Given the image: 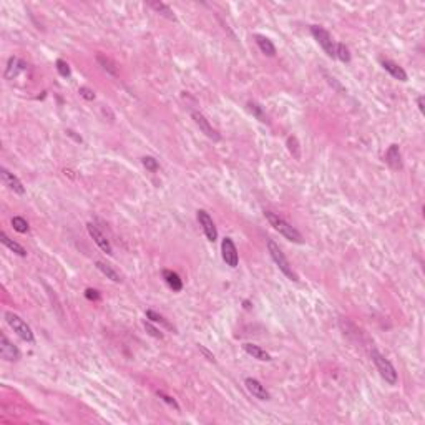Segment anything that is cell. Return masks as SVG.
I'll return each instance as SVG.
<instances>
[{"label":"cell","mask_w":425,"mask_h":425,"mask_svg":"<svg viewBox=\"0 0 425 425\" xmlns=\"http://www.w3.org/2000/svg\"><path fill=\"white\" fill-rule=\"evenodd\" d=\"M264 218L268 220V223L272 226V228L276 229V231L279 233V235H283L286 239L292 241V243H298L301 244L302 243V236L301 233L298 231V229L294 228L292 224L287 223L286 220H284L283 216H279L278 213H272V211H264Z\"/></svg>","instance_id":"6da1fadb"},{"label":"cell","mask_w":425,"mask_h":425,"mask_svg":"<svg viewBox=\"0 0 425 425\" xmlns=\"http://www.w3.org/2000/svg\"><path fill=\"white\" fill-rule=\"evenodd\" d=\"M370 357H372V362L376 364V367H377V370H379L382 379L387 382V384L395 385L397 384V372H395V367L392 365V362L387 361V359L382 356L377 349H372Z\"/></svg>","instance_id":"7a4b0ae2"},{"label":"cell","mask_w":425,"mask_h":425,"mask_svg":"<svg viewBox=\"0 0 425 425\" xmlns=\"http://www.w3.org/2000/svg\"><path fill=\"white\" fill-rule=\"evenodd\" d=\"M268 251H269V254H271L272 261H274V263L278 264L279 271L283 272L284 276H287V278H289L291 281H298V274H296V272L292 271V266L289 264V261L286 259L284 252L281 251V248L272 239L268 241Z\"/></svg>","instance_id":"3957f363"},{"label":"cell","mask_w":425,"mask_h":425,"mask_svg":"<svg viewBox=\"0 0 425 425\" xmlns=\"http://www.w3.org/2000/svg\"><path fill=\"white\" fill-rule=\"evenodd\" d=\"M5 321H7V324L14 329V332L17 334L20 339H23V341H27V342H33L35 341L33 332H32V329H30V326L23 321L20 315H17L14 313H5Z\"/></svg>","instance_id":"277c9868"},{"label":"cell","mask_w":425,"mask_h":425,"mask_svg":"<svg viewBox=\"0 0 425 425\" xmlns=\"http://www.w3.org/2000/svg\"><path fill=\"white\" fill-rule=\"evenodd\" d=\"M311 33L317 40V44L322 47V50L327 53V57L336 58V44H334L332 37H331V33L326 29H322L319 25H313L311 27Z\"/></svg>","instance_id":"5b68a950"},{"label":"cell","mask_w":425,"mask_h":425,"mask_svg":"<svg viewBox=\"0 0 425 425\" xmlns=\"http://www.w3.org/2000/svg\"><path fill=\"white\" fill-rule=\"evenodd\" d=\"M221 252H223V259L229 268H236L239 263V256H237L236 244L231 237H224L221 243Z\"/></svg>","instance_id":"8992f818"},{"label":"cell","mask_w":425,"mask_h":425,"mask_svg":"<svg viewBox=\"0 0 425 425\" xmlns=\"http://www.w3.org/2000/svg\"><path fill=\"white\" fill-rule=\"evenodd\" d=\"M198 221H200V224L203 226V231H205L208 241L214 243V241L218 239V231H216V226H214L213 218L209 216V213L205 211V209H200V211H198Z\"/></svg>","instance_id":"52a82bcc"},{"label":"cell","mask_w":425,"mask_h":425,"mask_svg":"<svg viewBox=\"0 0 425 425\" xmlns=\"http://www.w3.org/2000/svg\"><path fill=\"white\" fill-rule=\"evenodd\" d=\"M0 357H2L3 361H9V362H15L20 359V350L12 344L5 334L0 336Z\"/></svg>","instance_id":"ba28073f"},{"label":"cell","mask_w":425,"mask_h":425,"mask_svg":"<svg viewBox=\"0 0 425 425\" xmlns=\"http://www.w3.org/2000/svg\"><path fill=\"white\" fill-rule=\"evenodd\" d=\"M87 229H88V235L93 237V241H95L96 246H98V248L101 249V251L107 252V254H113V248H111L110 241L107 239V236H105L103 233H101L95 224H93V223H88V224H87Z\"/></svg>","instance_id":"9c48e42d"},{"label":"cell","mask_w":425,"mask_h":425,"mask_svg":"<svg viewBox=\"0 0 425 425\" xmlns=\"http://www.w3.org/2000/svg\"><path fill=\"white\" fill-rule=\"evenodd\" d=\"M191 116H193L194 123H196L198 126H200V130H201L206 136H208V138L214 140V142H218V140H220V135H218V131L214 130L211 125H209V122H208V120H206V116L203 115V113L196 111V110H191Z\"/></svg>","instance_id":"30bf717a"},{"label":"cell","mask_w":425,"mask_h":425,"mask_svg":"<svg viewBox=\"0 0 425 425\" xmlns=\"http://www.w3.org/2000/svg\"><path fill=\"white\" fill-rule=\"evenodd\" d=\"M244 384H246V389L249 391V394H251L252 397H256V399H259V400H269V399H271V395H269V392L266 391V387H264V385L261 384L257 379L248 377V379L244 380Z\"/></svg>","instance_id":"8fae6325"},{"label":"cell","mask_w":425,"mask_h":425,"mask_svg":"<svg viewBox=\"0 0 425 425\" xmlns=\"http://www.w3.org/2000/svg\"><path fill=\"white\" fill-rule=\"evenodd\" d=\"M0 174H2V181L5 186H9V188L14 191V193L17 194H25V186L22 185V181L18 179L17 176H15L14 173H10L7 168H2L0 170Z\"/></svg>","instance_id":"7c38bea8"},{"label":"cell","mask_w":425,"mask_h":425,"mask_svg":"<svg viewBox=\"0 0 425 425\" xmlns=\"http://www.w3.org/2000/svg\"><path fill=\"white\" fill-rule=\"evenodd\" d=\"M380 65L384 67V70L387 73H391V75L394 77L395 80L399 81H407V73H405V70L400 67V65H397L395 62L392 60H387V58H382L380 60Z\"/></svg>","instance_id":"4fadbf2b"},{"label":"cell","mask_w":425,"mask_h":425,"mask_svg":"<svg viewBox=\"0 0 425 425\" xmlns=\"http://www.w3.org/2000/svg\"><path fill=\"white\" fill-rule=\"evenodd\" d=\"M385 163L392 170H402V155H400L399 145H391L385 153Z\"/></svg>","instance_id":"5bb4252c"},{"label":"cell","mask_w":425,"mask_h":425,"mask_svg":"<svg viewBox=\"0 0 425 425\" xmlns=\"http://www.w3.org/2000/svg\"><path fill=\"white\" fill-rule=\"evenodd\" d=\"M254 38H256L257 47H259V50L264 53V55H268V57L276 55V47L268 37H264V35H254Z\"/></svg>","instance_id":"9a60e30c"},{"label":"cell","mask_w":425,"mask_h":425,"mask_svg":"<svg viewBox=\"0 0 425 425\" xmlns=\"http://www.w3.org/2000/svg\"><path fill=\"white\" fill-rule=\"evenodd\" d=\"M163 279L166 281V284H168V286L173 291L179 292V291L183 289V281H181V278H179V276L174 271H171V269H165V271H163Z\"/></svg>","instance_id":"2e32d148"},{"label":"cell","mask_w":425,"mask_h":425,"mask_svg":"<svg viewBox=\"0 0 425 425\" xmlns=\"http://www.w3.org/2000/svg\"><path fill=\"white\" fill-rule=\"evenodd\" d=\"M243 349L246 350L249 356H252L254 359H257V361H263V362L271 361V356H269L266 350H264L263 347L256 346V344H244V346H243Z\"/></svg>","instance_id":"e0dca14e"},{"label":"cell","mask_w":425,"mask_h":425,"mask_svg":"<svg viewBox=\"0 0 425 425\" xmlns=\"http://www.w3.org/2000/svg\"><path fill=\"white\" fill-rule=\"evenodd\" d=\"M148 7H151L157 14L163 15L165 18H168V20H176V15H174V12L170 9L166 3L163 2H148Z\"/></svg>","instance_id":"ac0fdd59"},{"label":"cell","mask_w":425,"mask_h":425,"mask_svg":"<svg viewBox=\"0 0 425 425\" xmlns=\"http://www.w3.org/2000/svg\"><path fill=\"white\" fill-rule=\"evenodd\" d=\"M0 241H2L3 244H5L7 248L10 249V251H14L15 254H18V256H22V257H25L27 256V251H25V248L23 246H20V244L18 243H15V241H12L9 236L5 235V233H0Z\"/></svg>","instance_id":"d6986e66"},{"label":"cell","mask_w":425,"mask_h":425,"mask_svg":"<svg viewBox=\"0 0 425 425\" xmlns=\"http://www.w3.org/2000/svg\"><path fill=\"white\" fill-rule=\"evenodd\" d=\"M96 62L100 63V67L105 70V72H108L110 75L116 77L118 75V67H116V63L113 60H110L108 57L105 55H96Z\"/></svg>","instance_id":"ffe728a7"},{"label":"cell","mask_w":425,"mask_h":425,"mask_svg":"<svg viewBox=\"0 0 425 425\" xmlns=\"http://www.w3.org/2000/svg\"><path fill=\"white\" fill-rule=\"evenodd\" d=\"M96 268L100 269L101 272H103L105 276H107L108 279H111L113 283H120V281H122V278H120V274L118 272L115 271V269H113L110 264H107V263H103V261H96Z\"/></svg>","instance_id":"44dd1931"},{"label":"cell","mask_w":425,"mask_h":425,"mask_svg":"<svg viewBox=\"0 0 425 425\" xmlns=\"http://www.w3.org/2000/svg\"><path fill=\"white\" fill-rule=\"evenodd\" d=\"M146 317H148V319H151V321H153V322H158V324H163V326L166 327V329H173V331H174V327L171 326L170 322L166 321V319L163 317L161 314L155 313V311H151V309H150V311H146Z\"/></svg>","instance_id":"7402d4cb"},{"label":"cell","mask_w":425,"mask_h":425,"mask_svg":"<svg viewBox=\"0 0 425 425\" xmlns=\"http://www.w3.org/2000/svg\"><path fill=\"white\" fill-rule=\"evenodd\" d=\"M336 58H339L341 62H344V63H349L350 62L349 48H347L344 44H336Z\"/></svg>","instance_id":"603a6c76"},{"label":"cell","mask_w":425,"mask_h":425,"mask_svg":"<svg viewBox=\"0 0 425 425\" xmlns=\"http://www.w3.org/2000/svg\"><path fill=\"white\" fill-rule=\"evenodd\" d=\"M12 226H14V229H15V231H18V233H27V231H29V223H27L22 216H14V218H12Z\"/></svg>","instance_id":"cb8c5ba5"},{"label":"cell","mask_w":425,"mask_h":425,"mask_svg":"<svg viewBox=\"0 0 425 425\" xmlns=\"http://www.w3.org/2000/svg\"><path fill=\"white\" fill-rule=\"evenodd\" d=\"M248 108H249V111H251L252 115H254L256 118L259 120V122H266V115H264L263 108H261L259 105L256 103V101H249V103H248Z\"/></svg>","instance_id":"d4e9b609"},{"label":"cell","mask_w":425,"mask_h":425,"mask_svg":"<svg viewBox=\"0 0 425 425\" xmlns=\"http://www.w3.org/2000/svg\"><path fill=\"white\" fill-rule=\"evenodd\" d=\"M287 148H289V151H291L292 157H294L296 159L301 158V151H299V143H298V138H296V136H289V138H287Z\"/></svg>","instance_id":"484cf974"},{"label":"cell","mask_w":425,"mask_h":425,"mask_svg":"<svg viewBox=\"0 0 425 425\" xmlns=\"http://www.w3.org/2000/svg\"><path fill=\"white\" fill-rule=\"evenodd\" d=\"M142 163H143V166H145L146 170H150V171H158L159 170V163L153 157H145L142 159Z\"/></svg>","instance_id":"4316f807"},{"label":"cell","mask_w":425,"mask_h":425,"mask_svg":"<svg viewBox=\"0 0 425 425\" xmlns=\"http://www.w3.org/2000/svg\"><path fill=\"white\" fill-rule=\"evenodd\" d=\"M157 395H158V397H159V399H161V400H165V402L168 404V405H171V407H173L174 410H179V405H178V402H176V400H174V399H173V397H171V395H168V394H165L163 391H157Z\"/></svg>","instance_id":"83f0119b"},{"label":"cell","mask_w":425,"mask_h":425,"mask_svg":"<svg viewBox=\"0 0 425 425\" xmlns=\"http://www.w3.org/2000/svg\"><path fill=\"white\" fill-rule=\"evenodd\" d=\"M57 70H58V73L63 77V79H68L70 73H72V72H70L68 63L65 60H57Z\"/></svg>","instance_id":"f1b7e54d"},{"label":"cell","mask_w":425,"mask_h":425,"mask_svg":"<svg viewBox=\"0 0 425 425\" xmlns=\"http://www.w3.org/2000/svg\"><path fill=\"white\" fill-rule=\"evenodd\" d=\"M79 93H80V96H83L85 100H95V93H93V90H90V88H87V87H80V90H79Z\"/></svg>","instance_id":"f546056e"},{"label":"cell","mask_w":425,"mask_h":425,"mask_svg":"<svg viewBox=\"0 0 425 425\" xmlns=\"http://www.w3.org/2000/svg\"><path fill=\"white\" fill-rule=\"evenodd\" d=\"M145 329L148 331V332H150V336H153V337H157V339H163L161 331H158L157 327H153V326L150 324V322H145Z\"/></svg>","instance_id":"4dcf8cb0"},{"label":"cell","mask_w":425,"mask_h":425,"mask_svg":"<svg viewBox=\"0 0 425 425\" xmlns=\"http://www.w3.org/2000/svg\"><path fill=\"white\" fill-rule=\"evenodd\" d=\"M85 296H87V299H90V301H98L100 299V292L96 289H87L85 291Z\"/></svg>","instance_id":"1f68e13d"},{"label":"cell","mask_w":425,"mask_h":425,"mask_svg":"<svg viewBox=\"0 0 425 425\" xmlns=\"http://www.w3.org/2000/svg\"><path fill=\"white\" fill-rule=\"evenodd\" d=\"M200 350H201L203 354H205L206 357H208V361L214 362V356H211V354H209V350H208V349H205V347H203V346H200Z\"/></svg>","instance_id":"d6a6232c"},{"label":"cell","mask_w":425,"mask_h":425,"mask_svg":"<svg viewBox=\"0 0 425 425\" xmlns=\"http://www.w3.org/2000/svg\"><path fill=\"white\" fill-rule=\"evenodd\" d=\"M424 101H425V98L422 95L419 96V98H417V105H419V110H420V113H424L425 110H424Z\"/></svg>","instance_id":"836d02e7"}]
</instances>
